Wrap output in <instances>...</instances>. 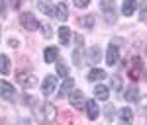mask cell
<instances>
[{"instance_id":"obj_26","label":"cell","mask_w":147,"mask_h":125,"mask_svg":"<svg viewBox=\"0 0 147 125\" xmlns=\"http://www.w3.org/2000/svg\"><path fill=\"white\" fill-rule=\"evenodd\" d=\"M110 86H112V90L120 92V90H122V78H120L118 74H114L112 78H110Z\"/></svg>"},{"instance_id":"obj_14","label":"cell","mask_w":147,"mask_h":125,"mask_svg":"<svg viewBox=\"0 0 147 125\" xmlns=\"http://www.w3.org/2000/svg\"><path fill=\"white\" fill-rule=\"evenodd\" d=\"M55 18H57V20H61V22H65V20L69 18V6L65 4V2L55 4Z\"/></svg>"},{"instance_id":"obj_25","label":"cell","mask_w":147,"mask_h":125,"mask_svg":"<svg viewBox=\"0 0 147 125\" xmlns=\"http://www.w3.org/2000/svg\"><path fill=\"white\" fill-rule=\"evenodd\" d=\"M57 67V76H63V78H69V67L65 63H55Z\"/></svg>"},{"instance_id":"obj_4","label":"cell","mask_w":147,"mask_h":125,"mask_svg":"<svg viewBox=\"0 0 147 125\" xmlns=\"http://www.w3.org/2000/svg\"><path fill=\"white\" fill-rule=\"evenodd\" d=\"M100 8L104 10V20H106V23L114 25L116 20H118V18H116V6H114V2L112 0H110V2H108V0H102Z\"/></svg>"},{"instance_id":"obj_32","label":"cell","mask_w":147,"mask_h":125,"mask_svg":"<svg viewBox=\"0 0 147 125\" xmlns=\"http://www.w3.org/2000/svg\"><path fill=\"white\" fill-rule=\"evenodd\" d=\"M0 16H6V4L0 2Z\"/></svg>"},{"instance_id":"obj_2","label":"cell","mask_w":147,"mask_h":125,"mask_svg":"<svg viewBox=\"0 0 147 125\" xmlns=\"http://www.w3.org/2000/svg\"><path fill=\"white\" fill-rule=\"evenodd\" d=\"M16 80H18V84H20L22 88H26V90H32L34 86H37V78H35L30 70L18 72V74H16Z\"/></svg>"},{"instance_id":"obj_33","label":"cell","mask_w":147,"mask_h":125,"mask_svg":"<svg viewBox=\"0 0 147 125\" xmlns=\"http://www.w3.org/2000/svg\"><path fill=\"white\" fill-rule=\"evenodd\" d=\"M143 76H145V82H147V70H145V72H143Z\"/></svg>"},{"instance_id":"obj_3","label":"cell","mask_w":147,"mask_h":125,"mask_svg":"<svg viewBox=\"0 0 147 125\" xmlns=\"http://www.w3.org/2000/svg\"><path fill=\"white\" fill-rule=\"evenodd\" d=\"M20 23H22L28 31H35V29L41 25V23L37 22V18H35L32 12H22V14H20Z\"/></svg>"},{"instance_id":"obj_20","label":"cell","mask_w":147,"mask_h":125,"mask_svg":"<svg viewBox=\"0 0 147 125\" xmlns=\"http://www.w3.org/2000/svg\"><path fill=\"white\" fill-rule=\"evenodd\" d=\"M124 96H125V102H139V90H137L136 86L125 88Z\"/></svg>"},{"instance_id":"obj_13","label":"cell","mask_w":147,"mask_h":125,"mask_svg":"<svg viewBox=\"0 0 147 125\" xmlns=\"http://www.w3.org/2000/svg\"><path fill=\"white\" fill-rule=\"evenodd\" d=\"M73 88H75V80L69 76V78L63 80V84H61V88H59V94H57V96H59V98H63V96H69V94L73 92Z\"/></svg>"},{"instance_id":"obj_6","label":"cell","mask_w":147,"mask_h":125,"mask_svg":"<svg viewBox=\"0 0 147 125\" xmlns=\"http://www.w3.org/2000/svg\"><path fill=\"white\" fill-rule=\"evenodd\" d=\"M0 98L6 100V102H14L16 100V88L10 82H6V80H0Z\"/></svg>"},{"instance_id":"obj_11","label":"cell","mask_w":147,"mask_h":125,"mask_svg":"<svg viewBox=\"0 0 147 125\" xmlns=\"http://www.w3.org/2000/svg\"><path fill=\"white\" fill-rule=\"evenodd\" d=\"M86 117L94 121V119H98V115H100V108H98V104L94 102V100H86Z\"/></svg>"},{"instance_id":"obj_12","label":"cell","mask_w":147,"mask_h":125,"mask_svg":"<svg viewBox=\"0 0 147 125\" xmlns=\"http://www.w3.org/2000/svg\"><path fill=\"white\" fill-rule=\"evenodd\" d=\"M43 59H45V63H57V59H59V47H55V45L45 47Z\"/></svg>"},{"instance_id":"obj_28","label":"cell","mask_w":147,"mask_h":125,"mask_svg":"<svg viewBox=\"0 0 147 125\" xmlns=\"http://www.w3.org/2000/svg\"><path fill=\"white\" fill-rule=\"evenodd\" d=\"M137 104H139V114H141V115H147V96H145V98H141Z\"/></svg>"},{"instance_id":"obj_17","label":"cell","mask_w":147,"mask_h":125,"mask_svg":"<svg viewBox=\"0 0 147 125\" xmlns=\"http://www.w3.org/2000/svg\"><path fill=\"white\" fill-rule=\"evenodd\" d=\"M108 96H110V88L108 86H104V84H96L94 86V98L96 100H108Z\"/></svg>"},{"instance_id":"obj_7","label":"cell","mask_w":147,"mask_h":125,"mask_svg":"<svg viewBox=\"0 0 147 125\" xmlns=\"http://www.w3.org/2000/svg\"><path fill=\"white\" fill-rule=\"evenodd\" d=\"M57 88V76L55 74H47L43 82H41V94L43 96H51Z\"/></svg>"},{"instance_id":"obj_15","label":"cell","mask_w":147,"mask_h":125,"mask_svg":"<svg viewBox=\"0 0 147 125\" xmlns=\"http://www.w3.org/2000/svg\"><path fill=\"white\" fill-rule=\"evenodd\" d=\"M104 78H108V74L102 70V68H92L90 72H88V76H86V80L88 82H100V80H104Z\"/></svg>"},{"instance_id":"obj_16","label":"cell","mask_w":147,"mask_h":125,"mask_svg":"<svg viewBox=\"0 0 147 125\" xmlns=\"http://www.w3.org/2000/svg\"><path fill=\"white\" fill-rule=\"evenodd\" d=\"M57 35H59V41H61L63 45H69V43H71V27L61 25V27L57 29Z\"/></svg>"},{"instance_id":"obj_18","label":"cell","mask_w":147,"mask_h":125,"mask_svg":"<svg viewBox=\"0 0 147 125\" xmlns=\"http://www.w3.org/2000/svg\"><path fill=\"white\" fill-rule=\"evenodd\" d=\"M73 63H75V67H84V51H82V47H79L77 45V49L73 51Z\"/></svg>"},{"instance_id":"obj_30","label":"cell","mask_w":147,"mask_h":125,"mask_svg":"<svg viewBox=\"0 0 147 125\" xmlns=\"http://www.w3.org/2000/svg\"><path fill=\"white\" fill-rule=\"evenodd\" d=\"M139 18H141V22H143V23H147V4L141 6V16H139Z\"/></svg>"},{"instance_id":"obj_10","label":"cell","mask_w":147,"mask_h":125,"mask_svg":"<svg viewBox=\"0 0 147 125\" xmlns=\"http://www.w3.org/2000/svg\"><path fill=\"white\" fill-rule=\"evenodd\" d=\"M69 102H71V106L73 108H82V106H86V100H84V94L80 90H73L71 94H69Z\"/></svg>"},{"instance_id":"obj_5","label":"cell","mask_w":147,"mask_h":125,"mask_svg":"<svg viewBox=\"0 0 147 125\" xmlns=\"http://www.w3.org/2000/svg\"><path fill=\"white\" fill-rule=\"evenodd\" d=\"M141 70H143V59L141 57H134L129 67H127V76L131 80H139L141 76Z\"/></svg>"},{"instance_id":"obj_8","label":"cell","mask_w":147,"mask_h":125,"mask_svg":"<svg viewBox=\"0 0 147 125\" xmlns=\"http://www.w3.org/2000/svg\"><path fill=\"white\" fill-rule=\"evenodd\" d=\"M118 61H120V47L110 43L108 49H106V65H108V67H116Z\"/></svg>"},{"instance_id":"obj_23","label":"cell","mask_w":147,"mask_h":125,"mask_svg":"<svg viewBox=\"0 0 147 125\" xmlns=\"http://www.w3.org/2000/svg\"><path fill=\"white\" fill-rule=\"evenodd\" d=\"M0 74H10V59L0 55Z\"/></svg>"},{"instance_id":"obj_9","label":"cell","mask_w":147,"mask_h":125,"mask_svg":"<svg viewBox=\"0 0 147 125\" xmlns=\"http://www.w3.org/2000/svg\"><path fill=\"white\" fill-rule=\"evenodd\" d=\"M118 123L120 125H134V112H131V108L118 110Z\"/></svg>"},{"instance_id":"obj_24","label":"cell","mask_w":147,"mask_h":125,"mask_svg":"<svg viewBox=\"0 0 147 125\" xmlns=\"http://www.w3.org/2000/svg\"><path fill=\"white\" fill-rule=\"evenodd\" d=\"M94 23H96V20H94V16H92V14H86V16H82V18H80V25H82V27H86V29L94 27Z\"/></svg>"},{"instance_id":"obj_34","label":"cell","mask_w":147,"mask_h":125,"mask_svg":"<svg viewBox=\"0 0 147 125\" xmlns=\"http://www.w3.org/2000/svg\"><path fill=\"white\" fill-rule=\"evenodd\" d=\"M0 35H2V29H0Z\"/></svg>"},{"instance_id":"obj_1","label":"cell","mask_w":147,"mask_h":125,"mask_svg":"<svg viewBox=\"0 0 147 125\" xmlns=\"http://www.w3.org/2000/svg\"><path fill=\"white\" fill-rule=\"evenodd\" d=\"M37 114H39V117H41V121L51 123V121H55V117H57V108L51 102H43L41 106H39Z\"/></svg>"},{"instance_id":"obj_19","label":"cell","mask_w":147,"mask_h":125,"mask_svg":"<svg viewBox=\"0 0 147 125\" xmlns=\"http://www.w3.org/2000/svg\"><path fill=\"white\" fill-rule=\"evenodd\" d=\"M100 59H102V51H100V47H90L88 49V63H92V65H96V63H100Z\"/></svg>"},{"instance_id":"obj_31","label":"cell","mask_w":147,"mask_h":125,"mask_svg":"<svg viewBox=\"0 0 147 125\" xmlns=\"http://www.w3.org/2000/svg\"><path fill=\"white\" fill-rule=\"evenodd\" d=\"M88 4H90L88 0H75V6H77V8H86Z\"/></svg>"},{"instance_id":"obj_21","label":"cell","mask_w":147,"mask_h":125,"mask_svg":"<svg viewBox=\"0 0 147 125\" xmlns=\"http://www.w3.org/2000/svg\"><path fill=\"white\" fill-rule=\"evenodd\" d=\"M136 10H137V2L136 0H125L124 4H122V14H124V16H131Z\"/></svg>"},{"instance_id":"obj_27","label":"cell","mask_w":147,"mask_h":125,"mask_svg":"<svg viewBox=\"0 0 147 125\" xmlns=\"http://www.w3.org/2000/svg\"><path fill=\"white\" fill-rule=\"evenodd\" d=\"M104 115H106L108 121H112V119H114V115H116V108H114L112 104H108V106L104 108Z\"/></svg>"},{"instance_id":"obj_22","label":"cell","mask_w":147,"mask_h":125,"mask_svg":"<svg viewBox=\"0 0 147 125\" xmlns=\"http://www.w3.org/2000/svg\"><path fill=\"white\" fill-rule=\"evenodd\" d=\"M37 8L43 12L45 16H53L55 18V4H51V2H39Z\"/></svg>"},{"instance_id":"obj_29","label":"cell","mask_w":147,"mask_h":125,"mask_svg":"<svg viewBox=\"0 0 147 125\" xmlns=\"http://www.w3.org/2000/svg\"><path fill=\"white\" fill-rule=\"evenodd\" d=\"M41 29H43V35H47V37H51L53 35V27L49 25V23H43V25H39Z\"/></svg>"}]
</instances>
